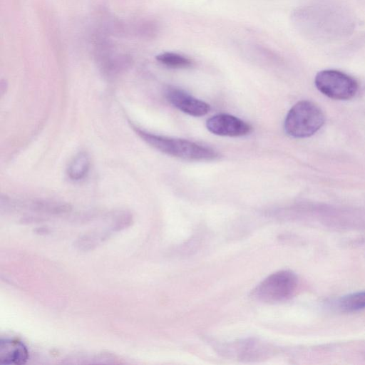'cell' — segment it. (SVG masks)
<instances>
[{
	"instance_id": "6",
	"label": "cell",
	"mask_w": 365,
	"mask_h": 365,
	"mask_svg": "<svg viewBox=\"0 0 365 365\" xmlns=\"http://www.w3.org/2000/svg\"><path fill=\"white\" fill-rule=\"evenodd\" d=\"M165 95L173 106L190 115L203 116L210 110L209 104L179 88H169Z\"/></svg>"
},
{
	"instance_id": "11",
	"label": "cell",
	"mask_w": 365,
	"mask_h": 365,
	"mask_svg": "<svg viewBox=\"0 0 365 365\" xmlns=\"http://www.w3.org/2000/svg\"><path fill=\"white\" fill-rule=\"evenodd\" d=\"M161 63L170 68H187L191 65V61L180 55L173 53H164L156 56Z\"/></svg>"
},
{
	"instance_id": "5",
	"label": "cell",
	"mask_w": 365,
	"mask_h": 365,
	"mask_svg": "<svg viewBox=\"0 0 365 365\" xmlns=\"http://www.w3.org/2000/svg\"><path fill=\"white\" fill-rule=\"evenodd\" d=\"M206 126L210 132L221 136H243L252 131L248 123L229 114H218L210 118Z\"/></svg>"
},
{
	"instance_id": "2",
	"label": "cell",
	"mask_w": 365,
	"mask_h": 365,
	"mask_svg": "<svg viewBox=\"0 0 365 365\" xmlns=\"http://www.w3.org/2000/svg\"><path fill=\"white\" fill-rule=\"evenodd\" d=\"M324 120V115L317 105L309 101H301L289 110L284 120V130L294 138H307L317 133Z\"/></svg>"
},
{
	"instance_id": "10",
	"label": "cell",
	"mask_w": 365,
	"mask_h": 365,
	"mask_svg": "<svg viewBox=\"0 0 365 365\" xmlns=\"http://www.w3.org/2000/svg\"><path fill=\"white\" fill-rule=\"evenodd\" d=\"M339 306L344 312H352L365 309V292L352 293L343 297Z\"/></svg>"
},
{
	"instance_id": "1",
	"label": "cell",
	"mask_w": 365,
	"mask_h": 365,
	"mask_svg": "<svg viewBox=\"0 0 365 365\" xmlns=\"http://www.w3.org/2000/svg\"><path fill=\"white\" fill-rule=\"evenodd\" d=\"M138 135L148 144L167 155L188 160H211L218 154L210 148L185 139L159 135L134 127Z\"/></svg>"
},
{
	"instance_id": "4",
	"label": "cell",
	"mask_w": 365,
	"mask_h": 365,
	"mask_svg": "<svg viewBox=\"0 0 365 365\" xmlns=\"http://www.w3.org/2000/svg\"><path fill=\"white\" fill-rule=\"evenodd\" d=\"M315 85L320 92L335 100H349L359 88L354 78L336 70L319 72L315 77Z\"/></svg>"
},
{
	"instance_id": "8",
	"label": "cell",
	"mask_w": 365,
	"mask_h": 365,
	"mask_svg": "<svg viewBox=\"0 0 365 365\" xmlns=\"http://www.w3.org/2000/svg\"><path fill=\"white\" fill-rule=\"evenodd\" d=\"M225 349L232 350V354H237L242 359H255L268 353V348L258 341L247 340L236 342Z\"/></svg>"
},
{
	"instance_id": "9",
	"label": "cell",
	"mask_w": 365,
	"mask_h": 365,
	"mask_svg": "<svg viewBox=\"0 0 365 365\" xmlns=\"http://www.w3.org/2000/svg\"><path fill=\"white\" fill-rule=\"evenodd\" d=\"M90 158L87 153H78L71 161L68 167V175L74 180L83 178L90 168Z\"/></svg>"
},
{
	"instance_id": "7",
	"label": "cell",
	"mask_w": 365,
	"mask_h": 365,
	"mask_svg": "<svg viewBox=\"0 0 365 365\" xmlns=\"http://www.w3.org/2000/svg\"><path fill=\"white\" fill-rule=\"evenodd\" d=\"M28 359V349L22 342L14 339H1V364L20 365L25 364Z\"/></svg>"
},
{
	"instance_id": "3",
	"label": "cell",
	"mask_w": 365,
	"mask_h": 365,
	"mask_svg": "<svg viewBox=\"0 0 365 365\" xmlns=\"http://www.w3.org/2000/svg\"><path fill=\"white\" fill-rule=\"evenodd\" d=\"M298 284L296 274L289 270L273 273L262 281L252 291V296L264 302L276 303L289 299Z\"/></svg>"
}]
</instances>
